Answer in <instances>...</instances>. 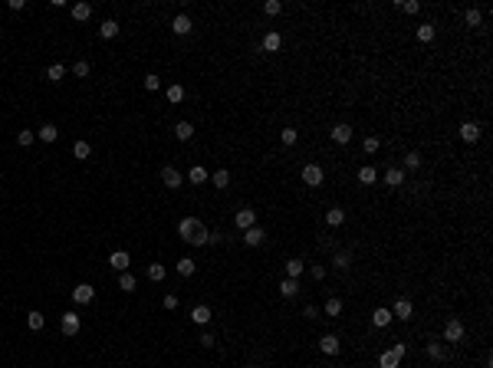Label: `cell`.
<instances>
[{
	"label": "cell",
	"instance_id": "1",
	"mask_svg": "<svg viewBox=\"0 0 493 368\" xmlns=\"http://www.w3.org/2000/svg\"><path fill=\"white\" fill-rule=\"evenodd\" d=\"M178 234L184 243H191V247H204V243L211 240V234H207V227H204L197 217H184L178 224Z\"/></svg>",
	"mask_w": 493,
	"mask_h": 368
},
{
	"label": "cell",
	"instance_id": "2",
	"mask_svg": "<svg viewBox=\"0 0 493 368\" xmlns=\"http://www.w3.org/2000/svg\"><path fill=\"white\" fill-rule=\"evenodd\" d=\"M161 184H164V188H171V191H178L181 184H184V178H181V171H178V168L164 165V168H161Z\"/></svg>",
	"mask_w": 493,
	"mask_h": 368
},
{
	"label": "cell",
	"instance_id": "3",
	"mask_svg": "<svg viewBox=\"0 0 493 368\" xmlns=\"http://www.w3.org/2000/svg\"><path fill=\"white\" fill-rule=\"evenodd\" d=\"M322 181H326V171H322L319 165H306V168H303V184H309V188H319Z\"/></svg>",
	"mask_w": 493,
	"mask_h": 368
},
{
	"label": "cell",
	"instance_id": "4",
	"mask_svg": "<svg viewBox=\"0 0 493 368\" xmlns=\"http://www.w3.org/2000/svg\"><path fill=\"white\" fill-rule=\"evenodd\" d=\"M234 220H237V230H250V227H257V211H250V207H240Z\"/></svg>",
	"mask_w": 493,
	"mask_h": 368
},
{
	"label": "cell",
	"instance_id": "5",
	"mask_svg": "<svg viewBox=\"0 0 493 368\" xmlns=\"http://www.w3.org/2000/svg\"><path fill=\"white\" fill-rule=\"evenodd\" d=\"M464 339V322L461 319H447L444 326V342H461Z\"/></svg>",
	"mask_w": 493,
	"mask_h": 368
},
{
	"label": "cell",
	"instance_id": "6",
	"mask_svg": "<svg viewBox=\"0 0 493 368\" xmlns=\"http://www.w3.org/2000/svg\"><path fill=\"white\" fill-rule=\"evenodd\" d=\"M92 296H95V286H89V283H79L76 290H72V303H79V306L92 303Z\"/></svg>",
	"mask_w": 493,
	"mask_h": 368
},
{
	"label": "cell",
	"instance_id": "7",
	"mask_svg": "<svg viewBox=\"0 0 493 368\" xmlns=\"http://www.w3.org/2000/svg\"><path fill=\"white\" fill-rule=\"evenodd\" d=\"M109 267L118 270V273H128V267H132V257H128L125 250H115V253L109 257Z\"/></svg>",
	"mask_w": 493,
	"mask_h": 368
},
{
	"label": "cell",
	"instance_id": "8",
	"mask_svg": "<svg viewBox=\"0 0 493 368\" xmlns=\"http://www.w3.org/2000/svg\"><path fill=\"white\" fill-rule=\"evenodd\" d=\"M461 138L467 141V145L480 141V125H477V122H464V125H461Z\"/></svg>",
	"mask_w": 493,
	"mask_h": 368
},
{
	"label": "cell",
	"instance_id": "9",
	"mask_svg": "<svg viewBox=\"0 0 493 368\" xmlns=\"http://www.w3.org/2000/svg\"><path fill=\"white\" fill-rule=\"evenodd\" d=\"M171 30L178 33V36H188V33H191V16H188V13H178V16L171 20Z\"/></svg>",
	"mask_w": 493,
	"mask_h": 368
},
{
	"label": "cell",
	"instance_id": "10",
	"mask_svg": "<svg viewBox=\"0 0 493 368\" xmlns=\"http://www.w3.org/2000/svg\"><path fill=\"white\" fill-rule=\"evenodd\" d=\"M329 135H332V141H336V145H349V141H352V128L345 125V122H342V125H336Z\"/></svg>",
	"mask_w": 493,
	"mask_h": 368
},
{
	"label": "cell",
	"instance_id": "11",
	"mask_svg": "<svg viewBox=\"0 0 493 368\" xmlns=\"http://www.w3.org/2000/svg\"><path fill=\"white\" fill-rule=\"evenodd\" d=\"M263 240H266L263 227H250V230H243V243H247V247H260Z\"/></svg>",
	"mask_w": 493,
	"mask_h": 368
},
{
	"label": "cell",
	"instance_id": "12",
	"mask_svg": "<svg viewBox=\"0 0 493 368\" xmlns=\"http://www.w3.org/2000/svg\"><path fill=\"white\" fill-rule=\"evenodd\" d=\"M63 336H79V316L63 313Z\"/></svg>",
	"mask_w": 493,
	"mask_h": 368
},
{
	"label": "cell",
	"instance_id": "13",
	"mask_svg": "<svg viewBox=\"0 0 493 368\" xmlns=\"http://www.w3.org/2000/svg\"><path fill=\"white\" fill-rule=\"evenodd\" d=\"M392 316H395V319H401V322H408V319H411V299H398L395 309H392Z\"/></svg>",
	"mask_w": 493,
	"mask_h": 368
},
{
	"label": "cell",
	"instance_id": "14",
	"mask_svg": "<svg viewBox=\"0 0 493 368\" xmlns=\"http://www.w3.org/2000/svg\"><path fill=\"white\" fill-rule=\"evenodd\" d=\"M319 349H322L326 355H339V352H342V345H339L336 336H322V339H319Z\"/></svg>",
	"mask_w": 493,
	"mask_h": 368
},
{
	"label": "cell",
	"instance_id": "15",
	"mask_svg": "<svg viewBox=\"0 0 493 368\" xmlns=\"http://www.w3.org/2000/svg\"><path fill=\"white\" fill-rule=\"evenodd\" d=\"M72 20H79V23H82V20H89V16H92V7H89L86 0H79V3H72Z\"/></svg>",
	"mask_w": 493,
	"mask_h": 368
},
{
	"label": "cell",
	"instance_id": "16",
	"mask_svg": "<svg viewBox=\"0 0 493 368\" xmlns=\"http://www.w3.org/2000/svg\"><path fill=\"white\" fill-rule=\"evenodd\" d=\"M191 322L207 326V322H211V306H194V309H191Z\"/></svg>",
	"mask_w": 493,
	"mask_h": 368
},
{
	"label": "cell",
	"instance_id": "17",
	"mask_svg": "<svg viewBox=\"0 0 493 368\" xmlns=\"http://www.w3.org/2000/svg\"><path fill=\"white\" fill-rule=\"evenodd\" d=\"M385 184L401 188V184H405V168H388V171H385Z\"/></svg>",
	"mask_w": 493,
	"mask_h": 368
},
{
	"label": "cell",
	"instance_id": "18",
	"mask_svg": "<svg viewBox=\"0 0 493 368\" xmlns=\"http://www.w3.org/2000/svg\"><path fill=\"white\" fill-rule=\"evenodd\" d=\"M174 138L178 141H191L194 138V125H191V122H178V125H174Z\"/></svg>",
	"mask_w": 493,
	"mask_h": 368
},
{
	"label": "cell",
	"instance_id": "19",
	"mask_svg": "<svg viewBox=\"0 0 493 368\" xmlns=\"http://www.w3.org/2000/svg\"><path fill=\"white\" fill-rule=\"evenodd\" d=\"M174 270H178V276H194V270H197V263L191 257H181L178 263H174Z\"/></svg>",
	"mask_w": 493,
	"mask_h": 368
},
{
	"label": "cell",
	"instance_id": "20",
	"mask_svg": "<svg viewBox=\"0 0 493 368\" xmlns=\"http://www.w3.org/2000/svg\"><path fill=\"white\" fill-rule=\"evenodd\" d=\"M211 184H214L217 191L230 188V171H224V168H220V171H214V174H211Z\"/></svg>",
	"mask_w": 493,
	"mask_h": 368
},
{
	"label": "cell",
	"instance_id": "21",
	"mask_svg": "<svg viewBox=\"0 0 493 368\" xmlns=\"http://www.w3.org/2000/svg\"><path fill=\"white\" fill-rule=\"evenodd\" d=\"M36 138H39V141H46V145H53V141L59 138V128H56V125H43V128L36 132Z\"/></svg>",
	"mask_w": 493,
	"mask_h": 368
},
{
	"label": "cell",
	"instance_id": "22",
	"mask_svg": "<svg viewBox=\"0 0 493 368\" xmlns=\"http://www.w3.org/2000/svg\"><path fill=\"white\" fill-rule=\"evenodd\" d=\"M280 46H283V36H280V33H266V36H263V49H266V53H276Z\"/></svg>",
	"mask_w": 493,
	"mask_h": 368
},
{
	"label": "cell",
	"instance_id": "23",
	"mask_svg": "<svg viewBox=\"0 0 493 368\" xmlns=\"http://www.w3.org/2000/svg\"><path fill=\"white\" fill-rule=\"evenodd\" d=\"M326 224H329V227H342V224H345V211H342V207H332V211L326 214Z\"/></svg>",
	"mask_w": 493,
	"mask_h": 368
},
{
	"label": "cell",
	"instance_id": "24",
	"mask_svg": "<svg viewBox=\"0 0 493 368\" xmlns=\"http://www.w3.org/2000/svg\"><path fill=\"white\" fill-rule=\"evenodd\" d=\"M392 319H395V316H392V309H375V313H372V322H375L378 329H385V326H388Z\"/></svg>",
	"mask_w": 493,
	"mask_h": 368
},
{
	"label": "cell",
	"instance_id": "25",
	"mask_svg": "<svg viewBox=\"0 0 493 368\" xmlns=\"http://www.w3.org/2000/svg\"><path fill=\"white\" fill-rule=\"evenodd\" d=\"M72 155H76L79 161H86V158L92 155V145H89V141H82V138H79L76 145H72Z\"/></svg>",
	"mask_w": 493,
	"mask_h": 368
},
{
	"label": "cell",
	"instance_id": "26",
	"mask_svg": "<svg viewBox=\"0 0 493 368\" xmlns=\"http://www.w3.org/2000/svg\"><path fill=\"white\" fill-rule=\"evenodd\" d=\"M135 286H138V283H135L132 273H118V290L122 293H135Z\"/></svg>",
	"mask_w": 493,
	"mask_h": 368
},
{
	"label": "cell",
	"instance_id": "27",
	"mask_svg": "<svg viewBox=\"0 0 493 368\" xmlns=\"http://www.w3.org/2000/svg\"><path fill=\"white\" fill-rule=\"evenodd\" d=\"M280 293H283V296H286V299H293V296H296V293H299V283L286 276V280L280 283Z\"/></svg>",
	"mask_w": 493,
	"mask_h": 368
},
{
	"label": "cell",
	"instance_id": "28",
	"mask_svg": "<svg viewBox=\"0 0 493 368\" xmlns=\"http://www.w3.org/2000/svg\"><path fill=\"white\" fill-rule=\"evenodd\" d=\"M63 76H66V66H63V63H53V66L46 69V79H49V82H63Z\"/></svg>",
	"mask_w": 493,
	"mask_h": 368
},
{
	"label": "cell",
	"instance_id": "29",
	"mask_svg": "<svg viewBox=\"0 0 493 368\" xmlns=\"http://www.w3.org/2000/svg\"><path fill=\"white\" fill-rule=\"evenodd\" d=\"M99 36H102V39H112V36H118V23H115V20H105V23L99 26Z\"/></svg>",
	"mask_w": 493,
	"mask_h": 368
},
{
	"label": "cell",
	"instance_id": "30",
	"mask_svg": "<svg viewBox=\"0 0 493 368\" xmlns=\"http://www.w3.org/2000/svg\"><path fill=\"white\" fill-rule=\"evenodd\" d=\"M306 270V263L303 260H286V276H290V280H296L299 273H303Z\"/></svg>",
	"mask_w": 493,
	"mask_h": 368
},
{
	"label": "cell",
	"instance_id": "31",
	"mask_svg": "<svg viewBox=\"0 0 493 368\" xmlns=\"http://www.w3.org/2000/svg\"><path fill=\"white\" fill-rule=\"evenodd\" d=\"M375 178H378V171H375L372 165L359 168V181H362V184H375Z\"/></svg>",
	"mask_w": 493,
	"mask_h": 368
},
{
	"label": "cell",
	"instance_id": "32",
	"mask_svg": "<svg viewBox=\"0 0 493 368\" xmlns=\"http://www.w3.org/2000/svg\"><path fill=\"white\" fill-rule=\"evenodd\" d=\"M188 181H191V184H204V181H207V171H204L201 165H194V168L188 171Z\"/></svg>",
	"mask_w": 493,
	"mask_h": 368
},
{
	"label": "cell",
	"instance_id": "33",
	"mask_svg": "<svg viewBox=\"0 0 493 368\" xmlns=\"http://www.w3.org/2000/svg\"><path fill=\"white\" fill-rule=\"evenodd\" d=\"M33 141H36V132H30V128H23V132H16V145H23V148H30Z\"/></svg>",
	"mask_w": 493,
	"mask_h": 368
},
{
	"label": "cell",
	"instance_id": "34",
	"mask_svg": "<svg viewBox=\"0 0 493 368\" xmlns=\"http://www.w3.org/2000/svg\"><path fill=\"white\" fill-rule=\"evenodd\" d=\"M434 33H438V30H434L431 23H421V26H418V39H421V43H431V39H434Z\"/></svg>",
	"mask_w": 493,
	"mask_h": 368
},
{
	"label": "cell",
	"instance_id": "35",
	"mask_svg": "<svg viewBox=\"0 0 493 368\" xmlns=\"http://www.w3.org/2000/svg\"><path fill=\"white\" fill-rule=\"evenodd\" d=\"M332 267H336V270H349V267H352V253H336Z\"/></svg>",
	"mask_w": 493,
	"mask_h": 368
},
{
	"label": "cell",
	"instance_id": "36",
	"mask_svg": "<svg viewBox=\"0 0 493 368\" xmlns=\"http://www.w3.org/2000/svg\"><path fill=\"white\" fill-rule=\"evenodd\" d=\"M164 276H168V270H164V267H161V263H151V267H148V280H155V283H161V280H164Z\"/></svg>",
	"mask_w": 493,
	"mask_h": 368
},
{
	"label": "cell",
	"instance_id": "37",
	"mask_svg": "<svg viewBox=\"0 0 493 368\" xmlns=\"http://www.w3.org/2000/svg\"><path fill=\"white\" fill-rule=\"evenodd\" d=\"M405 168L408 171H418V168H421V155H418V151H408L405 155Z\"/></svg>",
	"mask_w": 493,
	"mask_h": 368
},
{
	"label": "cell",
	"instance_id": "38",
	"mask_svg": "<svg viewBox=\"0 0 493 368\" xmlns=\"http://www.w3.org/2000/svg\"><path fill=\"white\" fill-rule=\"evenodd\" d=\"M326 316H342V299H339V296H332L326 303Z\"/></svg>",
	"mask_w": 493,
	"mask_h": 368
},
{
	"label": "cell",
	"instance_id": "39",
	"mask_svg": "<svg viewBox=\"0 0 493 368\" xmlns=\"http://www.w3.org/2000/svg\"><path fill=\"white\" fill-rule=\"evenodd\" d=\"M464 20H467V26H480V20H484V13H480L477 7H470L467 13H464Z\"/></svg>",
	"mask_w": 493,
	"mask_h": 368
},
{
	"label": "cell",
	"instance_id": "40",
	"mask_svg": "<svg viewBox=\"0 0 493 368\" xmlns=\"http://www.w3.org/2000/svg\"><path fill=\"white\" fill-rule=\"evenodd\" d=\"M43 322H46V319H43V313H30V316H26V326H30L33 332L43 329Z\"/></svg>",
	"mask_w": 493,
	"mask_h": 368
},
{
	"label": "cell",
	"instance_id": "41",
	"mask_svg": "<svg viewBox=\"0 0 493 368\" xmlns=\"http://www.w3.org/2000/svg\"><path fill=\"white\" fill-rule=\"evenodd\" d=\"M362 148H365V155H375V151H378V148H382V141H378V138H375V135H368V138H365V141H362Z\"/></svg>",
	"mask_w": 493,
	"mask_h": 368
},
{
	"label": "cell",
	"instance_id": "42",
	"mask_svg": "<svg viewBox=\"0 0 493 368\" xmlns=\"http://www.w3.org/2000/svg\"><path fill=\"white\" fill-rule=\"evenodd\" d=\"M181 99H184V86H168V102H171V105H178Z\"/></svg>",
	"mask_w": 493,
	"mask_h": 368
},
{
	"label": "cell",
	"instance_id": "43",
	"mask_svg": "<svg viewBox=\"0 0 493 368\" xmlns=\"http://www.w3.org/2000/svg\"><path fill=\"white\" fill-rule=\"evenodd\" d=\"M296 138H299L296 128H283V132H280V141H283V145H296Z\"/></svg>",
	"mask_w": 493,
	"mask_h": 368
},
{
	"label": "cell",
	"instance_id": "44",
	"mask_svg": "<svg viewBox=\"0 0 493 368\" xmlns=\"http://www.w3.org/2000/svg\"><path fill=\"white\" fill-rule=\"evenodd\" d=\"M398 362H401V359H395L392 352H382V359H378V365H382V368H398Z\"/></svg>",
	"mask_w": 493,
	"mask_h": 368
},
{
	"label": "cell",
	"instance_id": "45",
	"mask_svg": "<svg viewBox=\"0 0 493 368\" xmlns=\"http://www.w3.org/2000/svg\"><path fill=\"white\" fill-rule=\"evenodd\" d=\"M280 10H283V3H280V0H266V3H263V13H266V16H276Z\"/></svg>",
	"mask_w": 493,
	"mask_h": 368
},
{
	"label": "cell",
	"instance_id": "46",
	"mask_svg": "<svg viewBox=\"0 0 493 368\" xmlns=\"http://www.w3.org/2000/svg\"><path fill=\"white\" fill-rule=\"evenodd\" d=\"M428 355H431L434 362H441V359H444V345H441V342H431V345H428Z\"/></svg>",
	"mask_w": 493,
	"mask_h": 368
},
{
	"label": "cell",
	"instance_id": "47",
	"mask_svg": "<svg viewBox=\"0 0 493 368\" xmlns=\"http://www.w3.org/2000/svg\"><path fill=\"white\" fill-rule=\"evenodd\" d=\"M158 86H161V79H158L155 72H148V76H145V89H148V92H155Z\"/></svg>",
	"mask_w": 493,
	"mask_h": 368
},
{
	"label": "cell",
	"instance_id": "48",
	"mask_svg": "<svg viewBox=\"0 0 493 368\" xmlns=\"http://www.w3.org/2000/svg\"><path fill=\"white\" fill-rule=\"evenodd\" d=\"M72 72H76L79 79H86V76H89V63H86V59H79V63L72 66Z\"/></svg>",
	"mask_w": 493,
	"mask_h": 368
},
{
	"label": "cell",
	"instance_id": "49",
	"mask_svg": "<svg viewBox=\"0 0 493 368\" xmlns=\"http://www.w3.org/2000/svg\"><path fill=\"white\" fill-rule=\"evenodd\" d=\"M401 10H405V13H418V10H421V3H418V0H405V3H401Z\"/></svg>",
	"mask_w": 493,
	"mask_h": 368
},
{
	"label": "cell",
	"instance_id": "50",
	"mask_svg": "<svg viewBox=\"0 0 493 368\" xmlns=\"http://www.w3.org/2000/svg\"><path fill=\"white\" fill-rule=\"evenodd\" d=\"M388 352H392L395 359H405V352H408V349H405V342H395L392 349H388Z\"/></svg>",
	"mask_w": 493,
	"mask_h": 368
},
{
	"label": "cell",
	"instance_id": "51",
	"mask_svg": "<svg viewBox=\"0 0 493 368\" xmlns=\"http://www.w3.org/2000/svg\"><path fill=\"white\" fill-rule=\"evenodd\" d=\"M164 309H178V296H174V293L164 296Z\"/></svg>",
	"mask_w": 493,
	"mask_h": 368
},
{
	"label": "cell",
	"instance_id": "52",
	"mask_svg": "<svg viewBox=\"0 0 493 368\" xmlns=\"http://www.w3.org/2000/svg\"><path fill=\"white\" fill-rule=\"evenodd\" d=\"M201 345H204V349H214V336H211V332H204V336H201Z\"/></svg>",
	"mask_w": 493,
	"mask_h": 368
},
{
	"label": "cell",
	"instance_id": "53",
	"mask_svg": "<svg viewBox=\"0 0 493 368\" xmlns=\"http://www.w3.org/2000/svg\"><path fill=\"white\" fill-rule=\"evenodd\" d=\"M313 280H326V267H313Z\"/></svg>",
	"mask_w": 493,
	"mask_h": 368
},
{
	"label": "cell",
	"instance_id": "54",
	"mask_svg": "<svg viewBox=\"0 0 493 368\" xmlns=\"http://www.w3.org/2000/svg\"><path fill=\"white\" fill-rule=\"evenodd\" d=\"M303 316H306V319H316L319 313H316V306H306V309H303Z\"/></svg>",
	"mask_w": 493,
	"mask_h": 368
},
{
	"label": "cell",
	"instance_id": "55",
	"mask_svg": "<svg viewBox=\"0 0 493 368\" xmlns=\"http://www.w3.org/2000/svg\"><path fill=\"white\" fill-rule=\"evenodd\" d=\"M247 368H257V365H247Z\"/></svg>",
	"mask_w": 493,
	"mask_h": 368
}]
</instances>
